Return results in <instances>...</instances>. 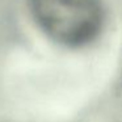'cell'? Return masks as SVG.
<instances>
[{
	"label": "cell",
	"mask_w": 122,
	"mask_h": 122,
	"mask_svg": "<svg viewBox=\"0 0 122 122\" xmlns=\"http://www.w3.org/2000/svg\"><path fill=\"white\" fill-rule=\"evenodd\" d=\"M28 8L38 29L70 50L89 47L105 28L104 0H28Z\"/></svg>",
	"instance_id": "6da1fadb"
},
{
	"label": "cell",
	"mask_w": 122,
	"mask_h": 122,
	"mask_svg": "<svg viewBox=\"0 0 122 122\" xmlns=\"http://www.w3.org/2000/svg\"><path fill=\"white\" fill-rule=\"evenodd\" d=\"M116 87L118 88V89H122V47H121V58H119L118 71H117V80H116Z\"/></svg>",
	"instance_id": "7a4b0ae2"
}]
</instances>
